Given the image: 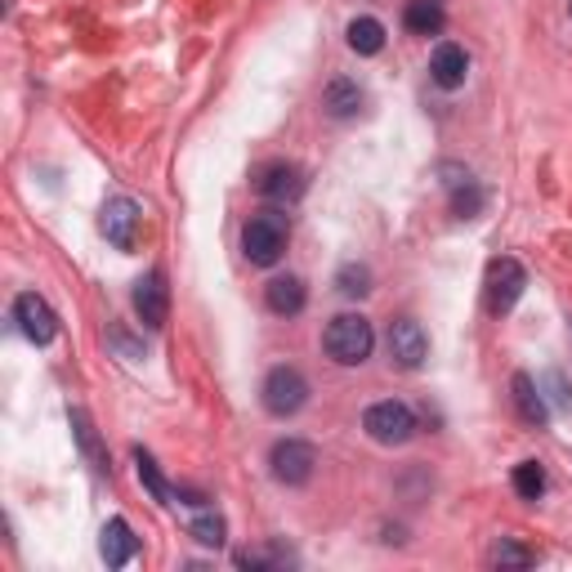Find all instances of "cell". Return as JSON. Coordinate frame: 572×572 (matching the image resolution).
<instances>
[{
  "label": "cell",
  "instance_id": "1",
  "mask_svg": "<svg viewBox=\"0 0 572 572\" xmlns=\"http://www.w3.org/2000/svg\"><path fill=\"white\" fill-rule=\"evenodd\" d=\"M371 345H376V331H371V322H367L363 313H340V318L327 322L322 350L331 354V363H340V367H358V363H367Z\"/></svg>",
  "mask_w": 572,
  "mask_h": 572
},
{
  "label": "cell",
  "instance_id": "2",
  "mask_svg": "<svg viewBox=\"0 0 572 572\" xmlns=\"http://www.w3.org/2000/svg\"><path fill=\"white\" fill-rule=\"evenodd\" d=\"M286 215H277V210H260V215H251L247 219V228H242V251H247V260L251 264H260V268H273L282 255H286Z\"/></svg>",
  "mask_w": 572,
  "mask_h": 572
},
{
  "label": "cell",
  "instance_id": "3",
  "mask_svg": "<svg viewBox=\"0 0 572 572\" xmlns=\"http://www.w3.org/2000/svg\"><path fill=\"white\" fill-rule=\"evenodd\" d=\"M524 286H528V273H524L519 260H510V255L492 260V264H488V282H483V305H488V313H492V318L510 313L514 305H519Z\"/></svg>",
  "mask_w": 572,
  "mask_h": 572
},
{
  "label": "cell",
  "instance_id": "4",
  "mask_svg": "<svg viewBox=\"0 0 572 572\" xmlns=\"http://www.w3.org/2000/svg\"><path fill=\"white\" fill-rule=\"evenodd\" d=\"M260 398H264V412H268V416H296V412L309 403V380H305L296 367H273V371L264 376Z\"/></svg>",
  "mask_w": 572,
  "mask_h": 572
},
{
  "label": "cell",
  "instance_id": "5",
  "mask_svg": "<svg viewBox=\"0 0 572 572\" xmlns=\"http://www.w3.org/2000/svg\"><path fill=\"white\" fill-rule=\"evenodd\" d=\"M363 430H367L380 447H403V443L416 434V416H412L408 403H398V398H385V403L367 408Z\"/></svg>",
  "mask_w": 572,
  "mask_h": 572
},
{
  "label": "cell",
  "instance_id": "6",
  "mask_svg": "<svg viewBox=\"0 0 572 572\" xmlns=\"http://www.w3.org/2000/svg\"><path fill=\"white\" fill-rule=\"evenodd\" d=\"M268 466H273V479H277V483L305 488V483L313 479L318 451H313V443H305V438H282V443L268 451Z\"/></svg>",
  "mask_w": 572,
  "mask_h": 572
},
{
  "label": "cell",
  "instance_id": "7",
  "mask_svg": "<svg viewBox=\"0 0 572 572\" xmlns=\"http://www.w3.org/2000/svg\"><path fill=\"white\" fill-rule=\"evenodd\" d=\"M139 224H144L139 202H130V197H107V202H103L99 228H103V238L117 247V251H135V242H139Z\"/></svg>",
  "mask_w": 572,
  "mask_h": 572
},
{
  "label": "cell",
  "instance_id": "8",
  "mask_svg": "<svg viewBox=\"0 0 572 572\" xmlns=\"http://www.w3.org/2000/svg\"><path fill=\"white\" fill-rule=\"evenodd\" d=\"M255 193L286 206V202H300L305 197V170L296 161H268L260 175H255Z\"/></svg>",
  "mask_w": 572,
  "mask_h": 572
},
{
  "label": "cell",
  "instance_id": "9",
  "mask_svg": "<svg viewBox=\"0 0 572 572\" xmlns=\"http://www.w3.org/2000/svg\"><path fill=\"white\" fill-rule=\"evenodd\" d=\"M14 322H19V331L32 340V345H49V340L59 335V318H54V309L36 291H23L14 300Z\"/></svg>",
  "mask_w": 572,
  "mask_h": 572
},
{
  "label": "cell",
  "instance_id": "10",
  "mask_svg": "<svg viewBox=\"0 0 572 572\" xmlns=\"http://www.w3.org/2000/svg\"><path fill=\"white\" fill-rule=\"evenodd\" d=\"M425 354H430V340H425L421 322L398 318V322L389 327V358L403 367V371H416V367L425 363Z\"/></svg>",
  "mask_w": 572,
  "mask_h": 572
},
{
  "label": "cell",
  "instance_id": "11",
  "mask_svg": "<svg viewBox=\"0 0 572 572\" xmlns=\"http://www.w3.org/2000/svg\"><path fill=\"white\" fill-rule=\"evenodd\" d=\"M135 313L144 327H165L170 318V286H165V273H148L135 282Z\"/></svg>",
  "mask_w": 572,
  "mask_h": 572
},
{
  "label": "cell",
  "instance_id": "12",
  "mask_svg": "<svg viewBox=\"0 0 572 572\" xmlns=\"http://www.w3.org/2000/svg\"><path fill=\"white\" fill-rule=\"evenodd\" d=\"M430 77H434V85H443V90H461L466 77H470V54H466L461 45L443 41V45L434 49V59H430Z\"/></svg>",
  "mask_w": 572,
  "mask_h": 572
},
{
  "label": "cell",
  "instance_id": "13",
  "mask_svg": "<svg viewBox=\"0 0 572 572\" xmlns=\"http://www.w3.org/2000/svg\"><path fill=\"white\" fill-rule=\"evenodd\" d=\"M99 554H103L107 568H126V563L139 554V537H135V528H130L126 519H107L103 541H99Z\"/></svg>",
  "mask_w": 572,
  "mask_h": 572
},
{
  "label": "cell",
  "instance_id": "14",
  "mask_svg": "<svg viewBox=\"0 0 572 572\" xmlns=\"http://www.w3.org/2000/svg\"><path fill=\"white\" fill-rule=\"evenodd\" d=\"M510 389H514V412H519V421L524 425H546L550 421V408H546V398H541V385L528 376V371H519L510 380Z\"/></svg>",
  "mask_w": 572,
  "mask_h": 572
},
{
  "label": "cell",
  "instance_id": "15",
  "mask_svg": "<svg viewBox=\"0 0 572 572\" xmlns=\"http://www.w3.org/2000/svg\"><path fill=\"white\" fill-rule=\"evenodd\" d=\"M264 300H268V309L277 313V318H296L305 305H309V291H305V282L300 277H273L268 286H264Z\"/></svg>",
  "mask_w": 572,
  "mask_h": 572
},
{
  "label": "cell",
  "instance_id": "16",
  "mask_svg": "<svg viewBox=\"0 0 572 572\" xmlns=\"http://www.w3.org/2000/svg\"><path fill=\"white\" fill-rule=\"evenodd\" d=\"M443 23H447V14H443L438 0H408V10H403V27H408L412 36H438V32H443Z\"/></svg>",
  "mask_w": 572,
  "mask_h": 572
},
{
  "label": "cell",
  "instance_id": "17",
  "mask_svg": "<svg viewBox=\"0 0 572 572\" xmlns=\"http://www.w3.org/2000/svg\"><path fill=\"white\" fill-rule=\"evenodd\" d=\"M322 107L331 112V117H358V107H363V90H358V81H331L327 90H322Z\"/></svg>",
  "mask_w": 572,
  "mask_h": 572
},
{
  "label": "cell",
  "instance_id": "18",
  "mask_svg": "<svg viewBox=\"0 0 572 572\" xmlns=\"http://www.w3.org/2000/svg\"><path fill=\"white\" fill-rule=\"evenodd\" d=\"M135 466H139V483L161 501V505H175L180 501V488H170L165 479H161V470H157V461L144 451V447H135Z\"/></svg>",
  "mask_w": 572,
  "mask_h": 572
},
{
  "label": "cell",
  "instance_id": "19",
  "mask_svg": "<svg viewBox=\"0 0 572 572\" xmlns=\"http://www.w3.org/2000/svg\"><path fill=\"white\" fill-rule=\"evenodd\" d=\"M345 36H350L354 54H380L385 49V23L380 19H354Z\"/></svg>",
  "mask_w": 572,
  "mask_h": 572
},
{
  "label": "cell",
  "instance_id": "20",
  "mask_svg": "<svg viewBox=\"0 0 572 572\" xmlns=\"http://www.w3.org/2000/svg\"><path fill=\"white\" fill-rule=\"evenodd\" d=\"M335 291L350 296V300H363L371 291V268L367 264H345V268L335 273Z\"/></svg>",
  "mask_w": 572,
  "mask_h": 572
},
{
  "label": "cell",
  "instance_id": "21",
  "mask_svg": "<svg viewBox=\"0 0 572 572\" xmlns=\"http://www.w3.org/2000/svg\"><path fill=\"white\" fill-rule=\"evenodd\" d=\"M510 483H514V492H519L524 501H537L546 492V470L537 461H519V466H514V474H510Z\"/></svg>",
  "mask_w": 572,
  "mask_h": 572
},
{
  "label": "cell",
  "instance_id": "22",
  "mask_svg": "<svg viewBox=\"0 0 572 572\" xmlns=\"http://www.w3.org/2000/svg\"><path fill=\"white\" fill-rule=\"evenodd\" d=\"M451 184H456V193H451V210L461 215V219L479 215V206H483V193H479V184H474V180H466V188H461V180H451Z\"/></svg>",
  "mask_w": 572,
  "mask_h": 572
},
{
  "label": "cell",
  "instance_id": "23",
  "mask_svg": "<svg viewBox=\"0 0 572 572\" xmlns=\"http://www.w3.org/2000/svg\"><path fill=\"white\" fill-rule=\"evenodd\" d=\"M188 533H193V537H197L202 546H215V550H219V546H224V533H228V528H224V519H219V514H197Z\"/></svg>",
  "mask_w": 572,
  "mask_h": 572
},
{
  "label": "cell",
  "instance_id": "24",
  "mask_svg": "<svg viewBox=\"0 0 572 572\" xmlns=\"http://www.w3.org/2000/svg\"><path fill=\"white\" fill-rule=\"evenodd\" d=\"M492 563L533 568V563H537V554H533V550H524V546H514V541H496V546H492Z\"/></svg>",
  "mask_w": 572,
  "mask_h": 572
},
{
  "label": "cell",
  "instance_id": "25",
  "mask_svg": "<svg viewBox=\"0 0 572 572\" xmlns=\"http://www.w3.org/2000/svg\"><path fill=\"white\" fill-rule=\"evenodd\" d=\"M238 563L242 568H282V563H291V554H282V550H242Z\"/></svg>",
  "mask_w": 572,
  "mask_h": 572
},
{
  "label": "cell",
  "instance_id": "26",
  "mask_svg": "<svg viewBox=\"0 0 572 572\" xmlns=\"http://www.w3.org/2000/svg\"><path fill=\"white\" fill-rule=\"evenodd\" d=\"M546 380H550V389H554V403L563 408V403H568V393H563V385H559V376H546Z\"/></svg>",
  "mask_w": 572,
  "mask_h": 572
}]
</instances>
